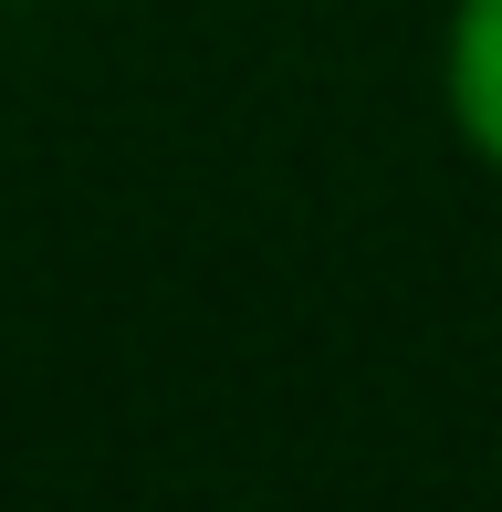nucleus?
<instances>
[{"instance_id": "f257e3e1", "label": "nucleus", "mask_w": 502, "mask_h": 512, "mask_svg": "<svg viewBox=\"0 0 502 512\" xmlns=\"http://www.w3.org/2000/svg\"><path fill=\"white\" fill-rule=\"evenodd\" d=\"M440 105L461 126V147L502 168V0H461L440 32Z\"/></svg>"}]
</instances>
